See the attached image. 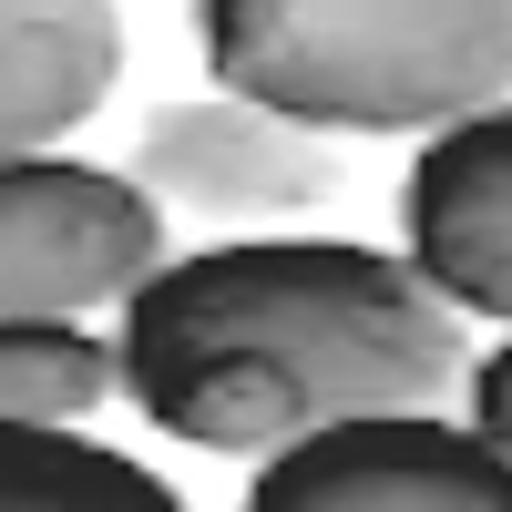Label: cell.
<instances>
[{"label":"cell","instance_id":"1","mask_svg":"<svg viewBox=\"0 0 512 512\" xmlns=\"http://www.w3.org/2000/svg\"><path fill=\"white\" fill-rule=\"evenodd\" d=\"M113 359L164 441L267 461L328 420L441 410L472 379V328L400 246L216 236L123 297Z\"/></svg>","mask_w":512,"mask_h":512},{"label":"cell","instance_id":"8","mask_svg":"<svg viewBox=\"0 0 512 512\" xmlns=\"http://www.w3.org/2000/svg\"><path fill=\"white\" fill-rule=\"evenodd\" d=\"M0 512H185V492L93 431L0 420Z\"/></svg>","mask_w":512,"mask_h":512},{"label":"cell","instance_id":"9","mask_svg":"<svg viewBox=\"0 0 512 512\" xmlns=\"http://www.w3.org/2000/svg\"><path fill=\"white\" fill-rule=\"evenodd\" d=\"M113 390H123V359L82 318H0V420L82 431Z\"/></svg>","mask_w":512,"mask_h":512},{"label":"cell","instance_id":"5","mask_svg":"<svg viewBox=\"0 0 512 512\" xmlns=\"http://www.w3.org/2000/svg\"><path fill=\"white\" fill-rule=\"evenodd\" d=\"M154 205H185L205 226H236V236H287V216L338 195V134H308L246 93H185V103H154L134 123V164H123Z\"/></svg>","mask_w":512,"mask_h":512},{"label":"cell","instance_id":"7","mask_svg":"<svg viewBox=\"0 0 512 512\" xmlns=\"http://www.w3.org/2000/svg\"><path fill=\"white\" fill-rule=\"evenodd\" d=\"M123 82L113 0H0V164L62 154Z\"/></svg>","mask_w":512,"mask_h":512},{"label":"cell","instance_id":"2","mask_svg":"<svg viewBox=\"0 0 512 512\" xmlns=\"http://www.w3.org/2000/svg\"><path fill=\"white\" fill-rule=\"evenodd\" d=\"M195 52L308 134H441L512 103V0H195Z\"/></svg>","mask_w":512,"mask_h":512},{"label":"cell","instance_id":"10","mask_svg":"<svg viewBox=\"0 0 512 512\" xmlns=\"http://www.w3.org/2000/svg\"><path fill=\"white\" fill-rule=\"evenodd\" d=\"M461 400H472V431L512 451V338L472 359V379H461Z\"/></svg>","mask_w":512,"mask_h":512},{"label":"cell","instance_id":"3","mask_svg":"<svg viewBox=\"0 0 512 512\" xmlns=\"http://www.w3.org/2000/svg\"><path fill=\"white\" fill-rule=\"evenodd\" d=\"M164 267V205L82 154L0 164V318H93Z\"/></svg>","mask_w":512,"mask_h":512},{"label":"cell","instance_id":"4","mask_svg":"<svg viewBox=\"0 0 512 512\" xmlns=\"http://www.w3.org/2000/svg\"><path fill=\"white\" fill-rule=\"evenodd\" d=\"M236 512H512V451L451 410H369L267 451Z\"/></svg>","mask_w":512,"mask_h":512},{"label":"cell","instance_id":"6","mask_svg":"<svg viewBox=\"0 0 512 512\" xmlns=\"http://www.w3.org/2000/svg\"><path fill=\"white\" fill-rule=\"evenodd\" d=\"M400 256L461 318L512 328V103L420 134L400 175Z\"/></svg>","mask_w":512,"mask_h":512}]
</instances>
